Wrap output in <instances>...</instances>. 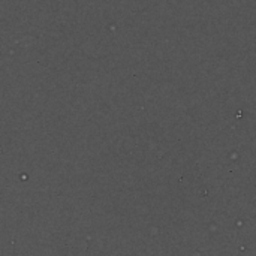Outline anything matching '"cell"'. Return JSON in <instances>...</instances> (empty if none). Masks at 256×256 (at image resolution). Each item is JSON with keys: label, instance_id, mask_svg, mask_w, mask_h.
I'll list each match as a JSON object with an SVG mask.
<instances>
[]
</instances>
